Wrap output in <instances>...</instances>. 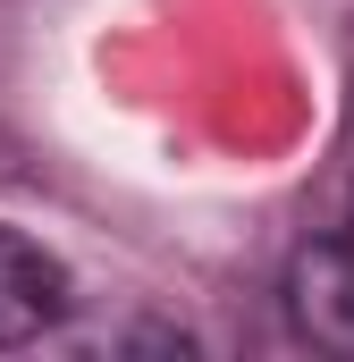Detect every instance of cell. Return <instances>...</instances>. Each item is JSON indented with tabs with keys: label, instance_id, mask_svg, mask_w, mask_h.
Returning <instances> with one entry per match:
<instances>
[{
	"label": "cell",
	"instance_id": "1",
	"mask_svg": "<svg viewBox=\"0 0 354 362\" xmlns=\"http://www.w3.org/2000/svg\"><path fill=\"white\" fill-rule=\"evenodd\" d=\"M278 295H287V320H295L304 346H321V354H354V245H346V236L295 245Z\"/></svg>",
	"mask_w": 354,
	"mask_h": 362
},
{
	"label": "cell",
	"instance_id": "2",
	"mask_svg": "<svg viewBox=\"0 0 354 362\" xmlns=\"http://www.w3.org/2000/svg\"><path fill=\"white\" fill-rule=\"evenodd\" d=\"M59 312H68V270L34 236L0 228V346H34Z\"/></svg>",
	"mask_w": 354,
	"mask_h": 362
},
{
	"label": "cell",
	"instance_id": "3",
	"mask_svg": "<svg viewBox=\"0 0 354 362\" xmlns=\"http://www.w3.org/2000/svg\"><path fill=\"white\" fill-rule=\"evenodd\" d=\"M346 228H354V211H346ZM346 245H354V236H346Z\"/></svg>",
	"mask_w": 354,
	"mask_h": 362
}]
</instances>
